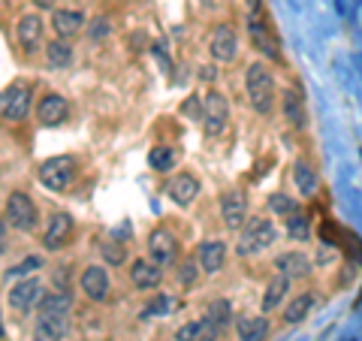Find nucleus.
<instances>
[{"label":"nucleus","mask_w":362,"mask_h":341,"mask_svg":"<svg viewBox=\"0 0 362 341\" xmlns=\"http://www.w3.org/2000/svg\"><path fill=\"white\" fill-rule=\"evenodd\" d=\"M275 224L269 218H247V224L239 230V242H235V254L239 257H257L266 248L275 245Z\"/></svg>","instance_id":"1"},{"label":"nucleus","mask_w":362,"mask_h":341,"mask_svg":"<svg viewBox=\"0 0 362 341\" xmlns=\"http://www.w3.org/2000/svg\"><path fill=\"white\" fill-rule=\"evenodd\" d=\"M245 88H247V100L259 115H269L275 106V79H272L266 64H251L245 73Z\"/></svg>","instance_id":"2"},{"label":"nucleus","mask_w":362,"mask_h":341,"mask_svg":"<svg viewBox=\"0 0 362 341\" xmlns=\"http://www.w3.org/2000/svg\"><path fill=\"white\" fill-rule=\"evenodd\" d=\"M199 121H202V130L206 136H221L226 130V121H230V106L226 100L218 94V91H206V97H199Z\"/></svg>","instance_id":"3"},{"label":"nucleus","mask_w":362,"mask_h":341,"mask_svg":"<svg viewBox=\"0 0 362 341\" xmlns=\"http://www.w3.org/2000/svg\"><path fill=\"white\" fill-rule=\"evenodd\" d=\"M73 175H76V161L73 157H49V161L40 163V181L49 190H66L73 185Z\"/></svg>","instance_id":"4"},{"label":"nucleus","mask_w":362,"mask_h":341,"mask_svg":"<svg viewBox=\"0 0 362 341\" xmlns=\"http://www.w3.org/2000/svg\"><path fill=\"white\" fill-rule=\"evenodd\" d=\"M6 224L16 226V230L28 233L37 226V206H33V200L28 197V193L21 190H13L6 197Z\"/></svg>","instance_id":"5"},{"label":"nucleus","mask_w":362,"mask_h":341,"mask_svg":"<svg viewBox=\"0 0 362 341\" xmlns=\"http://www.w3.org/2000/svg\"><path fill=\"white\" fill-rule=\"evenodd\" d=\"M45 296V290H42V284L40 278H25V281H18L13 284V290H9V308L18 311V314H28L33 308H40V302Z\"/></svg>","instance_id":"6"},{"label":"nucleus","mask_w":362,"mask_h":341,"mask_svg":"<svg viewBox=\"0 0 362 341\" xmlns=\"http://www.w3.org/2000/svg\"><path fill=\"white\" fill-rule=\"evenodd\" d=\"M0 112H4L6 121L28 118V112H30V85L28 82H13L9 85L4 91V97H0Z\"/></svg>","instance_id":"7"},{"label":"nucleus","mask_w":362,"mask_h":341,"mask_svg":"<svg viewBox=\"0 0 362 341\" xmlns=\"http://www.w3.org/2000/svg\"><path fill=\"white\" fill-rule=\"evenodd\" d=\"M221 221L230 230H242L247 224V197L242 190H226L221 193Z\"/></svg>","instance_id":"8"},{"label":"nucleus","mask_w":362,"mask_h":341,"mask_svg":"<svg viewBox=\"0 0 362 341\" xmlns=\"http://www.w3.org/2000/svg\"><path fill=\"white\" fill-rule=\"evenodd\" d=\"M209 49L214 61H235L239 54V40H235V30L230 25H218L209 37Z\"/></svg>","instance_id":"9"},{"label":"nucleus","mask_w":362,"mask_h":341,"mask_svg":"<svg viewBox=\"0 0 362 341\" xmlns=\"http://www.w3.org/2000/svg\"><path fill=\"white\" fill-rule=\"evenodd\" d=\"M66 335V314L40 311L33 323V341H61Z\"/></svg>","instance_id":"10"},{"label":"nucleus","mask_w":362,"mask_h":341,"mask_svg":"<svg viewBox=\"0 0 362 341\" xmlns=\"http://www.w3.org/2000/svg\"><path fill=\"white\" fill-rule=\"evenodd\" d=\"M78 287L85 290V296L90 302H103L109 296V275L103 266H88L82 272V278H78Z\"/></svg>","instance_id":"11"},{"label":"nucleus","mask_w":362,"mask_h":341,"mask_svg":"<svg viewBox=\"0 0 362 341\" xmlns=\"http://www.w3.org/2000/svg\"><path fill=\"white\" fill-rule=\"evenodd\" d=\"M70 233H73V218H70V214H66V212L52 214L49 226H45V236H42L45 251H58V248H64L66 238H70Z\"/></svg>","instance_id":"12"},{"label":"nucleus","mask_w":362,"mask_h":341,"mask_svg":"<svg viewBox=\"0 0 362 341\" xmlns=\"http://www.w3.org/2000/svg\"><path fill=\"white\" fill-rule=\"evenodd\" d=\"M148 254L157 266H169L178 254V245H175V236L169 230H154L148 236Z\"/></svg>","instance_id":"13"},{"label":"nucleus","mask_w":362,"mask_h":341,"mask_svg":"<svg viewBox=\"0 0 362 341\" xmlns=\"http://www.w3.org/2000/svg\"><path fill=\"white\" fill-rule=\"evenodd\" d=\"M223 257H226V245L218 242V238L199 242V248H197V263H199V272H206V275H214V272H221Z\"/></svg>","instance_id":"14"},{"label":"nucleus","mask_w":362,"mask_h":341,"mask_svg":"<svg viewBox=\"0 0 362 341\" xmlns=\"http://www.w3.org/2000/svg\"><path fill=\"white\" fill-rule=\"evenodd\" d=\"M130 281H133V287H139V290H154V287H160L163 272L154 260H133Z\"/></svg>","instance_id":"15"},{"label":"nucleus","mask_w":362,"mask_h":341,"mask_svg":"<svg viewBox=\"0 0 362 341\" xmlns=\"http://www.w3.org/2000/svg\"><path fill=\"white\" fill-rule=\"evenodd\" d=\"M166 193H169V200L173 202H178V206H190V202L197 200V193H199V181L194 175L181 173L166 185Z\"/></svg>","instance_id":"16"},{"label":"nucleus","mask_w":362,"mask_h":341,"mask_svg":"<svg viewBox=\"0 0 362 341\" xmlns=\"http://www.w3.org/2000/svg\"><path fill=\"white\" fill-rule=\"evenodd\" d=\"M37 118L45 124V127H54V124L66 121V100L61 94H45L37 106Z\"/></svg>","instance_id":"17"},{"label":"nucleus","mask_w":362,"mask_h":341,"mask_svg":"<svg viewBox=\"0 0 362 341\" xmlns=\"http://www.w3.org/2000/svg\"><path fill=\"white\" fill-rule=\"evenodd\" d=\"M235 335H239V341H266L269 338V320L259 314H245L235 320Z\"/></svg>","instance_id":"18"},{"label":"nucleus","mask_w":362,"mask_h":341,"mask_svg":"<svg viewBox=\"0 0 362 341\" xmlns=\"http://www.w3.org/2000/svg\"><path fill=\"white\" fill-rule=\"evenodd\" d=\"M16 37H18V42H21V49L33 52V49L40 45V40H42V18H40L37 13L25 16V18L18 21V28H16Z\"/></svg>","instance_id":"19"},{"label":"nucleus","mask_w":362,"mask_h":341,"mask_svg":"<svg viewBox=\"0 0 362 341\" xmlns=\"http://www.w3.org/2000/svg\"><path fill=\"white\" fill-rule=\"evenodd\" d=\"M82 25H85V16L78 13V9H58V13L52 16V28L61 40L76 37V33L82 30Z\"/></svg>","instance_id":"20"},{"label":"nucleus","mask_w":362,"mask_h":341,"mask_svg":"<svg viewBox=\"0 0 362 341\" xmlns=\"http://www.w3.org/2000/svg\"><path fill=\"white\" fill-rule=\"evenodd\" d=\"M275 266H278V275H287V278H302V275H308V257L299 254V251H290V254H281L275 260Z\"/></svg>","instance_id":"21"},{"label":"nucleus","mask_w":362,"mask_h":341,"mask_svg":"<svg viewBox=\"0 0 362 341\" xmlns=\"http://www.w3.org/2000/svg\"><path fill=\"white\" fill-rule=\"evenodd\" d=\"M287 290H290V278L287 275H275V278H272L269 287H266V296H263V311H275L278 305L284 302Z\"/></svg>","instance_id":"22"},{"label":"nucleus","mask_w":362,"mask_h":341,"mask_svg":"<svg viewBox=\"0 0 362 341\" xmlns=\"http://www.w3.org/2000/svg\"><path fill=\"white\" fill-rule=\"evenodd\" d=\"M218 338V326H211L209 320H197L178 329V341H214Z\"/></svg>","instance_id":"23"},{"label":"nucleus","mask_w":362,"mask_h":341,"mask_svg":"<svg viewBox=\"0 0 362 341\" xmlns=\"http://www.w3.org/2000/svg\"><path fill=\"white\" fill-rule=\"evenodd\" d=\"M230 317H233V305L226 302V299H214L209 308H206V320H209L211 326H218V333L230 326Z\"/></svg>","instance_id":"24"},{"label":"nucleus","mask_w":362,"mask_h":341,"mask_svg":"<svg viewBox=\"0 0 362 341\" xmlns=\"http://www.w3.org/2000/svg\"><path fill=\"white\" fill-rule=\"evenodd\" d=\"M70 308H73V296L70 293H61V290L45 293L40 302V311H52V314H70Z\"/></svg>","instance_id":"25"},{"label":"nucleus","mask_w":362,"mask_h":341,"mask_svg":"<svg viewBox=\"0 0 362 341\" xmlns=\"http://www.w3.org/2000/svg\"><path fill=\"white\" fill-rule=\"evenodd\" d=\"M311 308H314V296H311V293H302V296H296V299L287 305L284 320H287V323H299V320H305V317H308Z\"/></svg>","instance_id":"26"},{"label":"nucleus","mask_w":362,"mask_h":341,"mask_svg":"<svg viewBox=\"0 0 362 341\" xmlns=\"http://www.w3.org/2000/svg\"><path fill=\"white\" fill-rule=\"evenodd\" d=\"M175 161H178V154L169 149V145H157V149H151V154H148V163H151V169H157V173L175 169Z\"/></svg>","instance_id":"27"},{"label":"nucleus","mask_w":362,"mask_h":341,"mask_svg":"<svg viewBox=\"0 0 362 341\" xmlns=\"http://www.w3.org/2000/svg\"><path fill=\"white\" fill-rule=\"evenodd\" d=\"M293 181H296V187L302 190V197H314L317 175H314V169L308 163H296V169H293Z\"/></svg>","instance_id":"28"},{"label":"nucleus","mask_w":362,"mask_h":341,"mask_svg":"<svg viewBox=\"0 0 362 341\" xmlns=\"http://www.w3.org/2000/svg\"><path fill=\"white\" fill-rule=\"evenodd\" d=\"M45 58H49V64L52 67H66L73 61V49H70V42L66 40H54V42H49V49H45Z\"/></svg>","instance_id":"29"},{"label":"nucleus","mask_w":362,"mask_h":341,"mask_svg":"<svg viewBox=\"0 0 362 341\" xmlns=\"http://www.w3.org/2000/svg\"><path fill=\"white\" fill-rule=\"evenodd\" d=\"M269 209L278 214V218H290V214H296L299 212V206H296V200H290L287 193H272L269 197Z\"/></svg>","instance_id":"30"},{"label":"nucleus","mask_w":362,"mask_h":341,"mask_svg":"<svg viewBox=\"0 0 362 341\" xmlns=\"http://www.w3.org/2000/svg\"><path fill=\"white\" fill-rule=\"evenodd\" d=\"M284 118L293 124V127H302L305 115H302V106H299V94L296 91H287L284 94Z\"/></svg>","instance_id":"31"},{"label":"nucleus","mask_w":362,"mask_h":341,"mask_svg":"<svg viewBox=\"0 0 362 341\" xmlns=\"http://www.w3.org/2000/svg\"><path fill=\"white\" fill-rule=\"evenodd\" d=\"M287 233L290 238H296V242H308V236H311V226H308V218L305 214H290L287 218Z\"/></svg>","instance_id":"32"},{"label":"nucleus","mask_w":362,"mask_h":341,"mask_svg":"<svg viewBox=\"0 0 362 341\" xmlns=\"http://www.w3.org/2000/svg\"><path fill=\"white\" fill-rule=\"evenodd\" d=\"M100 254H103V260L109 266H121L124 260H127V251L118 245V242H103V248H100Z\"/></svg>","instance_id":"33"},{"label":"nucleus","mask_w":362,"mask_h":341,"mask_svg":"<svg viewBox=\"0 0 362 341\" xmlns=\"http://www.w3.org/2000/svg\"><path fill=\"white\" fill-rule=\"evenodd\" d=\"M251 37L257 40V45H259V49H263L266 54H269V58H275V49H272V42H269V37H266V30H263V25H259V21H254L251 18Z\"/></svg>","instance_id":"34"},{"label":"nucleus","mask_w":362,"mask_h":341,"mask_svg":"<svg viewBox=\"0 0 362 341\" xmlns=\"http://www.w3.org/2000/svg\"><path fill=\"white\" fill-rule=\"evenodd\" d=\"M40 266H42V260H40V257H28L25 263H21V266H16L13 272H9V278H18V275H25V272H33V269H40Z\"/></svg>","instance_id":"35"},{"label":"nucleus","mask_w":362,"mask_h":341,"mask_svg":"<svg viewBox=\"0 0 362 341\" xmlns=\"http://www.w3.org/2000/svg\"><path fill=\"white\" fill-rule=\"evenodd\" d=\"M197 269H199V263H190V260H187V263L178 269V281H181V284H194Z\"/></svg>","instance_id":"36"},{"label":"nucleus","mask_w":362,"mask_h":341,"mask_svg":"<svg viewBox=\"0 0 362 341\" xmlns=\"http://www.w3.org/2000/svg\"><path fill=\"white\" fill-rule=\"evenodd\" d=\"M33 4H37V9H52L54 0H33Z\"/></svg>","instance_id":"37"},{"label":"nucleus","mask_w":362,"mask_h":341,"mask_svg":"<svg viewBox=\"0 0 362 341\" xmlns=\"http://www.w3.org/2000/svg\"><path fill=\"white\" fill-rule=\"evenodd\" d=\"M245 4H247V6H251V9H254V13H257V9H259V0H245Z\"/></svg>","instance_id":"38"}]
</instances>
